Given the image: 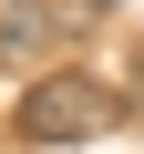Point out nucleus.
Masks as SVG:
<instances>
[{"instance_id":"f257e3e1","label":"nucleus","mask_w":144,"mask_h":154,"mask_svg":"<svg viewBox=\"0 0 144 154\" xmlns=\"http://www.w3.org/2000/svg\"><path fill=\"white\" fill-rule=\"evenodd\" d=\"M124 123V93L103 82V72H31L21 103H11V134L31 154H62V144H93Z\"/></svg>"},{"instance_id":"f03ea898","label":"nucleus","mask_w":144,"mask_h":154,"mask_svg":"<svg viewBox=\"0 0 144 154\" xmlns=\"http://www.w3.org/2000/svg\"><path fill=\"white\" fill-rule=\"evenodd\" d=\"M52 51V11H41V0H0V62H41Z\"/></svg>"},{"instance_id":"7ed1b4c3","label":"nucleus","mask_w":144,"mask_h":154,"mask_svg":"<svg viewBox=\"0 0 144 154\" xmlns=\"http://www.w3.org/2000/svg\"><path fill=\"white\" fill-rule=\"evenodd\" d=\"M83 11H124V0H83Z\"/></svg>"}]
</instances>
